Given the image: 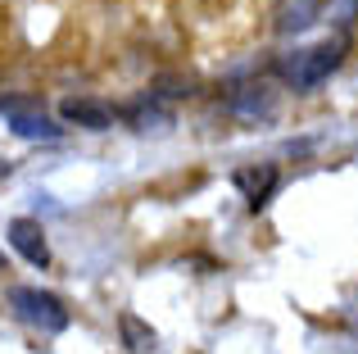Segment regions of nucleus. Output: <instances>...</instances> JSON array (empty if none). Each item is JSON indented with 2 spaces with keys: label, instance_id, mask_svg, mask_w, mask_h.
<instances>
[{
  "label": "nucleus",
  "instance_id": "1",
  "mask_svg": "<svg viewBox=\"0 0 358 354\" xmlns=\"http://www.w3.org/2000/svg\"><path fill=\"white\" fill-rule=\"evenodd\" d=\"M341 59H345V41L341 36H327V41H317V45H308V50H295L290 59H281V78H286L295 91H313L341 69Z\"/></svg>",
  "mask_w": 358,
  "mask_h": 354
},
{
  "label": "nucleus",
  "instance_id": "4",
  "mask_svg": "<svg viewBox=\"0 0 358 354\" xmlns=\"http://www.w3.org/2000/svg\"><path fill=\"white\" fill-rule=\"evenodd\" d=\"M59 118L73 127H87V132H109L114 127V109L105 100H91V96H69L59 100Z\"/></svg>",
  "mask_w": 358,
  "mask_h": 354
},
{
  "label": "nucleus",
  "instance_id": "10",
  "mask_svg": "<svg viewBox=\"0 0 358 354\" xmlns=\"http://www.w3.org/2000/svg\"><path fill=\"white\" fill-rule=\"evenodd\" d=\"M331 18L336 23H358V0H331Z\"/></svg>",
  "mask_w": 358,
  "mask_h": 354
},
{
  "label": "nucleus",
  "instance_id": "2",
  "mask_svg": "<svg viewBox=\"0 0 358 354\" xmlns=\"http://www.w3.org/2000/svg\"><path fill=\"white\" fill-rule=\"evenodd\" d=\"M9 309H14L18 323H27L41 337H55V332L69 327V309H64L59 295L41 291V286H9Z\"/></svg>",
  "mask_w": 358,
  "mask_h": 354
},
{
  "label": "nucleus",
  "instance_id": "5",
  "mask_svg": "<svg viewBox=\"0 0 358 354\" xmlns=\"http://www.w3.org/2000/svg\"><path fill=\"white\" fill-rule=\"evenodd\" d=\"M227 109L245 123H259V118H272L277 114V96H272V87H263V82H254V87H236L227 96Z\"/></svg>",
  "mask_w": 358,
  "mask_h": 354
},
{
  "label": "nucleus",
  "instance_id": "3",
  "mask_svg": "<svg viewBox=\"0 0 358 354\" xmlns=\"http://www.w3.org/2000/svg\"><path fill=\"white\" fill-rule=\"evenodd\" d=\"M9 246H14L32 268L50 264V241H45V227L36 218H9Z\"/></svg>",
  "mask_w": 358,
  "mask_h": 354
},
{
  "label": "nucleus",
  "instance_id": "6",
  "mask_svg": "<svg viewBox=\"0 0 358 354\" xmlns=\"http://www.w3.org/2000/svg\"><path fill=\"white\" fill-rule=\"evenodd\" d=\"M231 182L245 191V200H250V209H263L272 195V186H277V169L272 164H250V169H236Z\"/></svg>",
  "mask_w": 358,
  "mask_h": 354
},
{
  "label": "nucleus",
  "instance_id": "11",
  "mask_svg": "<svg viewBox=\"0 0 358 354\" xmlns=\"http://www.w3.org/2000/svg\"><path fill=\"white\" fill-rule=\"evenodd\" d=\"M0 268H5V250H0Z\"/></svg>",
  "mask_w": 358,
  "mask_h": 354
},
{
  "label": "nucleus",
  "instance_id": "7",
  "mask_svg": "<svg viewBox=\"0 0 358 354\" xmlns=\"http://www.w3.org/2000/svg\"><path fill=\"white\" fill-rule=\"evenodd\" d=\"M322 14H327V0H286V5H281V18H277V32L281 36L308 32Z\"/></svg>",
  "mask_w": 358,
  "mask_h": 354
},
{
  "label": "nucleus",
  "instance_id": "8",
  "mask_svg": "<svg viewBox=\"0 0 358 354\" xmlns=\"http://www.w3.org/2000/svg\"><path fill=\"white\" fill-rule=\"evenodd\" d=\"M9 132L23 136V141H59L64 127H55L45 114H23V109H14V114H9Z\"/></svg>",
  "mask_w": 358,
  "mask_h": 354
},
{
  "label": "nucleus",
  "instance_id": "9",
  "mask_svg": "<svg viewBox=\"0 0 358 354\" xmlns=\"http://www.w3.org/2000/svg\"><path fill=\"white\" fill-rule=\"evenodd\" d=\"M118 332H122V346H127L131 354H150V350L159 346L155 327H150V323H141L136 313H122V318H118Z\"/></svg>",
  "mask_w": 358,
  "mask_h": 354
}]
</instances>
